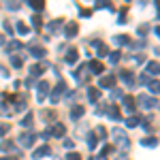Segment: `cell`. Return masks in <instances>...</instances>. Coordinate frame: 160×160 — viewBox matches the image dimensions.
<instances>
[{
  "mask_svg": "<svg viewBox=\"0 0 160 160\" xmlns=\"http://www.w3.org/2000/svg\"><path fill=\"white\" fill-rule=\"evenodd\" d=\"M113 139H115V145L122 149V152H128L130 141H128V137H126V132H124L122 128H113Z\"/></svg>",
  "mask_w": 160,
  "mask_h": 160,
  "instance_id": "cell-1",
  "label": "cell"
},
{
  "mask_svg": "<svg viewBox=\"0 0 160 160\" xmlns=\"http://www.w3.org/2000/svg\"><path fill=\"white\" fill-rule=\"evenodd\" d=\"M66 90V86H64V81H58V86L56 88H51V94H49V100L56 105L58 100H60V96H62V92Z\"/></svg>",
  "mask_w": 160,
  "mask_h": 160,
  "instance_id": "cell-2",
  "label": "cell"
},
{
  "mask_svg": "<svg viewBox=\"0 0 160 160\" xmlns=\"http://www.w3.org/2000/svg\"><path fill=\"white\" fill-rule=\"evenodd\" d=\"M137 102H139L141 107H145V109H152V107H156V105H158V100H156V98H149L148 94H141V96L137 98Z\"/></svg>",
  "mask_w": 160,
  "mask_h": 160,
  "instance_id": "cell-3",
  "label": "cell"
},
{
  "mask_svg": "<svg viewBox=\"0 0 160 160\" xmlns=\"http://www.w3.org/2000/svg\"><path fill=\"white\" fill-rule=\"evenodd\" d=\"M49 83H47V81H41V83H38V94H37V100L38 102H43V100H45V96H47V94H49Z\"/></svg>",
  "mask_w": 160,
  "mask_h": 160,
  "instance_id": "cell-4",
  "label": "cell"
},
{
  "mask_svg": "<svg viewBox=\"0 0 160 160\" xmlns=\"http://www.w3.org/2000/svg\"><path fill=\"white\" fill-rule=\"evenodd\" d=\"M34 139H37L34 132H24V135L19 137V145H22V148H30V145L34 143Z\"/></svg>",
  "mask_w": 160,
  "mask_h": 160,
  "instance_id": "cell-5",
  "label": "cell"
},
{
  "mask_svg": "<svg viewBox=\"0 0 160 160\" xmlns=\"http://www.w3.org/2000/svg\"><path fill=\"white\" fill-rule=\"evenodd\" d=\"M64 32H66V38L77 37V32H79V26H77V22H68V24H66V28H64Z\"/></svg>",
  "mask_w": 160,
  "mask_h": 160,
  "instance_id": "cell-6",
  "label": "cell"
},
{
  "mask_svg": "<svg viewBox=\"0 0 160 160\" xmlns=\"http://www.w3.org/2000/svg\"><path fill=\"white\" fill-rule=\"evenodd\" d=\"M64 132H66V126H64L62 122H58V124H56V126H53V128L49 130V135H51V137H56V139L64 137Z\"/></svg>",
  "mask_w": 160,
  "mask_h": 160,
  "instance_id": "cell-7",
  "label": "cell"
},
{
  "mask_svg": "<svg viewBox=\"0 0 160 160\" xmlns=\"http://www.w3.org/2000/svg\"><path fill=\"white\" fill-rule=\"evenodd\" d=\"M88 68H90V73H94V75H100L102 71H105V66H102L100 60H92L90 64H88Z\"/></svg>",
  "mask_w": 160,
  "mask_h": 160,
  "instance_id": "cell-8",
  "label": "cell"
},
{
  "mask_svg": "<svg viewBox=\"0 0 160 160\" xmlns=\"http://www.w3.org/2000/svg\"><path fill=\"white\" fill-rule=\"evenodd\" d=\"M113 86H115V75H105V77H100L98 88H113Z\"/></svg>",
  "mask_w": 160,
  "mask_h": 160,
  "instance_id": "cell-9",
  "label": "cell"
},
{
  "mask_svg": "<svg viewBox=\"0 0 160 160\" xmlns=\"http://www.w3.org/2000/svg\"><path fill=\"white\" fill-rule=\"evenodd\" d=\"M122 105H124V109L126 111H135V107H137V100H135V96H124L122 98Z\"/></svg>",
  "mask_w": 160,
  "mask_h": 160,
  "instance_id": "cell-10",
  "label": "cell"
},
{
  "mask_svg": "<svg viewBox=\"0 0 160 160\" xmlns=\"http://www.w3.org/2000/svg\"><path fill=\"white\" fill-rule=\"evenodd\" d=\"M51 154V149H49V145H43V148H38V149H34L32 152V158H45V156H49Z\"/></svg>",
  "mask_w": 160,
  "mask_h": 160,
  "instance_id": "cell-11",
  "label": "cell"
},
{
  "mask_svg": "<svg viewBox=\"0 0 160 160\" xmlns=\"http://www.w3.org/2000/svg\"><path fill=\"white\" fill-rule=\"evenodd\" d=\"M107 113H109V118H111V120H115V122H120V120H122V111L118 109L115 105H111Z\"/></svg>",
  "mask_w": 160,
  "mask_h": 160,
  "instance_id": "cell-12",
  "label": "cell"
},
{
  "mask_svg": "<svg viewBox=\"0 0 160 160\" xmlns=\"http://www.w3.org/2000/svg\"><path fill=\"white\" fill-rule=\"evenodd\" d=\"M92 45L96 47V51H98V56H100V58H105V56L109 53V49H107V45H105V43H100V41H94Z\"/></svg>",
  "mask_w": 160,
  "mask_h": 160,
  "instance_id": "cell-13",
  "label": "cell"
},
{
  "mask_svg": "<svg viewBox=\"0 0 160 160\" xmlns=\"http://www.w3.org/2000/svg\"><path fill=\"white\" fill-rule=\"evenodd\" d=\"M77 58H79V53H77V49H75V47H71V49L66 51V64H75V62H77Z\"/></svg>",
  "mask_w": 160,
  "mask_h": 160,
  "instance_id": "cell-14",
  "label": "cell"
},
{
  "mask_svg": "<svg viewBox=\"0 0 160 160\" xmlns=\"http://www.w3.org/2000/svg\"><path fill=\"white\" fill-rule=\"evenodd\" d=\"M120 79H122L126 86H135V77L128 73V71H122V73H120Z\"/></svg>",
  "mask_w": 160,
  "mask_h": 160,
  "instance_id": "cell-15",
  "label": "cell"
},
{
  "mask_svg": "<svg viewBox=\"0 0 160 160\" xmlns=\"http://www.w3.org/2000/svg\"><path fill=\"white\" fill-rule=\"evenodd\" d=\"M88 98L92 105H96L98 102V88H88Z\"/></svg>",
  "mask_w": 160,
  "mask_h": 160,
  "instance_id": "cell-16",
  "label": "cell"
},
{
  "mask_svg": "<svg viewBox=\"0 0 160 160\" xmlns=\"http://www.w3.org/2000/svg\"><path fill=\"white\" fill-rule=\"evenodd\" d=\"M145 73L148 75H154V77H156V75H158V62L154 60V62H148V66H145Z\"/></svg>",
  "mask_w": 160,
  "mask_h": 160,
  "instance_id": "cell-17",
  "label": "cell"
},
{
  "mask_svg": "<svg viewBox=\"0 0 160 160\" xmlns=\"http://www.w3.org/2000/svg\"><path fill=\"white\" fill-rule=\"evenodd\" d=\"M83 113H86L83 105H77V107H73V111H71V118H73V120H79V118H81Z\"/></svg>",
  "mask_w": 160,
  "mask_h": 160,
  "instance_id": "cell-18",
  "label": "cell"
},
{
  "mask_svg": "<svg viewBox=\"0 0 160 160\" xmlns=\"http://www.w3.org/2000/svg\"><path fill=\"white\" fill-rule=\"evenodd\" d=\"M86 139H88V148H90V149H94L96 145H98V137L94 135V132H88Z\"/></svg>",
  "mask_w": 160,
  "mask_h": 160,
  "instance_id": "cell-19",
  "label": "cell"
},
{
  "mask_svg": "<svg viewBox=\"0 0 160 160\" xmlns=\"http://www.w3.org/2000/svg\"><path fill=\"white\" fill-rule=\"evenodd\" d=\"M28 7L34 9V11H43V9H45V2H43V0H32V2H28Z\"/></svg>",
  "mask_w": 160,
  "mask_h": 160,
  "instance_id": "cell-20",
  "label": "cell"
},
{
  "mask_svg": "<svg viewBox=\"0 0 160 160\" xmlns=\"http://www.w3.org/2000/svg\"><path fill=\"white\" fill-rule=\"evenodd\" d=\"M139 122H141V120H139V115H130V118L126 120V126H128V128H137Z\"/></svg>",
  "mask_w": 160,
  "mask_h": 160,
  "instance_id": "cell-21",
  "label": "cell"
},
{
  "mask_svg": "<svg viewBox=\"0 0 160 160\" xmlns=\"http://www.w3.org/2000/svg\"><path fill=\"white\" fill-rule=\"evenodd\" d=\"M43 68H45L43 64H34V66L30 68V75H32V77H38V75H43Z\"/></svg>",
  "mask_w": 160,
  "mask_h": 160,
  "instance_id": "cell-22",
  "label": "cell"
},
{
  "mask_svg": "<svg viewBox=\"0 0 160 160\" xmlns=\"http://www.w3.org/2000/svg\"><path fill=\"white\" fill-rule=\"evenodd\" d=\"M113 41H115V45H128V43H130L126 34H118V37L113 38Z\"/></svg>",
  "mask_w": 160,
  "mask_h": 160,
  "instance_id": "cell-23",
  "label": "cell"
},
{
  "mask_svg": "<svg viewBox=\"0 0 160 160\" xmlns=\"http://www.w3.org/2000/svg\"><path fill=\"white\" fill-rule=\"evenodd\" d=\"M45 53H47L45 47H32V56L34 58H45Z\"/></svg>",
  "mask_w": 160,
  "mask_h": 160,
  "instance_id": "cell-24",
  "label": "cell"
},
{
  "mask_svg": "<svg viewBox=\"0 0 160 160\" xmlns=\"http://www.w3.org/2000/svg\"><path fill=\"white\" fill-rule=\"evenodd\" d=\"M0 149H2V152H11V149H15V143H13V141H2V143H0Z\"/></svg>",
  "mask_w": 160,
  "mask_h": 160,
  "instance_id": "cell-25",
  "label": "cell"
},
{
  "mask_svg": "<svg viewBox=\"0 0 160 160\" xmlns=\"http://www.w3.org/2000/svg\"><path fill=\"white\" fill-rule=\"evenodd\" d=\"M141 143H143V145H145V148H156V145H158V141H156V139H154V137H148V139H143V141H141Z\"/></svg>",
  "mask_w": 160,
  "mask_h": 160,
  "instance_id": "cell-26",
  "label": "cell"
},
{
  "mask_svg": "<svg viewBox=\"0 0 160 160\" xmlns=\"http://www.w3.org/2000/svg\"><path fill=\"white\" fill-rule=\"evenodd\" d=\"M32 122H34V115L32 113H26V118L22 120V126H32Z\"/></svg>",
  "mask_w": 160,
  "mask_h": 160,
  "instance_id": "cell-27",
  "label": "cell"
},
{
  "mask_svg": "<svg viewBox=\"0 0 160 160\" xmlns=\"http://www.w3.org/2000/svg\"><path fill=\"white\" fill-rule=\"evenodd\" d=\"M17 32H19V34H28V32H30V28H28L26 24H22V22H17Z\"/></svg>",
  "mask_w": 160,
  "mask_h": 160,
  "instance_id": "cell-28",
  "label": "cell"
},
{
  "mask_svg": "<svg viewBox=\"0 0 160 160\" xmlns=\"http://www.w3.org/2000/svg\"><path fill=\"white\" fill-rule=\"evenodd\" d=\"M148 88H149V92H152L154 96L158 94V81H152V83H148Z\"/></svg>",
  "mask_w": 160,
  "mask_h": 160,
  "instance_id": "cell-29",
  "label": "cell"
},
{
  "mask_svg": "<svg viewBox=\"0 0 160 160\" xmlns=\"http://www.w3.org/2000/svg\"><path fill=\"white\" fill-rule=\"evenodd\" d=\"M11 64L15 68H19V66H22V58H19V56H11Z\"/></svg>",
  "mask_w": 160,
  "mask_h": 160,
  "instance_id": "cell-30",
  "label": "cell"
},
{
  "mask_svg": "<svg viewBox=\"0 0 160 160\" xmlns=\"http://www.w3.org/2000/svg\"><path fill=\"white\" fill-rule=\"evenodd\" d=\"M94 135H96V137H100V139H105V137H107V130H105L102 126H98V128L94 130Z\"/></svg>",
  "mask_w": 160,
  "mask_h": 160,
  "instance_id": "cell-31",
  "label": "cell"
},
{
  "mask_svg": "<svg viewBox=\"0 0 160 160\" xmlns=\"http://www.w3.org/2000/svg\"><path fill=\"white\" fill-rule=\"evenodd\" d=\"M109 60L113 62V64H118V60H120V51H111V53H109Z\"/></svg>",
  "mask_w": 160,
  "mask_h": 160,
  "instance_id": "cell-32",
  "label": "cell"
},
{
  "mask_svg": "<svg viewBox=\"0 0 160 160\" xmlns=\"http://www.w3.org/2000/svg\"><path fill=\"white\" fill-rule=\"evenodd\" d=\"M32 24H34V28H37V30H41L43 22H41V17H38V15H34V17H32Z\"/></svg>",
  "mask_w": 160,
  "mask_h": 160,
  "instance_id": "cell-33",
  "label": "cell"
},
{
  "mask_svg": "<svg viewBox=\"0 0 160 160\" xmlns=\"http://www.w3.org/2000/svg\"><path fill=\"white\" fill-rule=\"evenodd\" d=\"M9 130H11V126H9V124H0V137H2V135H7Z\"/></svg>",
  "mask_w": 160,
  "mask_h": 160,
  "instance_id": "cell-34",
  "label": "cell"
},
{
  "mask_svg": "<svg viewBox=\"0 0 160 160\" xmlns=\"http://www.w3.org/2000/svg\"><path fill=\"white\" fill-rule=\"evenodd\" d=\"M66 160H81V156L77 152H71V154H66Z\"/></svg>",
  "mask_w": 160,
  "mask_h": 160,
  "instance_id": "cell-35",
  "label": "cell"
},
{
  "mask_svg": "<svg viewBox=\"0 0 160 160\" xmlns=\"http://www.w3.org/2000/svg\"><path fill=\"white\" fill-rule=\"evenodd\" d=\"M111 152H113V148H111V145H105L102 152H100V156H107V154H111Z\"/></svg>",
  "mask_w": 160,
  "mask_h": 160,
  "instance_id": "cell-36",
  "label": "cell"
},
{
  "mask_svg": "<svg viewBox=\"0 0 160 160\" xmlns=\"http://www.w3.org/2000/svg\"><path fill=\"white\" fill-rule=\"evenodd\" d=\"M118 22H120V24H126V9L120 11V19H118Z\"/></svg>",
  "mask_w": 160,
  "mask_h": 160,
  "instance_id": "cell-37",
  "label": "cell"
},
{
  "mask_svg": "<svg viewBox=\"0 0 160 160\" xmlns=\"http://www.w3.org/2000/svg\"><path fill=\"white\" fill-rule=\"evenodd\" d=\"M22 47V43L19 41H13V43H9V49H19Z\"/></svg>",
  "mask_w": 160,
  "mask_h": 160,
  "instance_id": "cell-38",
  "label": "cell"
},
{
  "mask_svg": "<svg viewBox=\"0 0 160 160\" xmlns=\"http://www.w3.org/2000/svg\"><path fill=\"white\" fill-rule=\"evenodd\" d=\"M2 28H4V30H7L9 34H13V26L9 24V22H4V24H2Z\"/></svg>",
  "mask_w": 160,
  "mask_h": 160,
  "instance_id": "cell-39",
  "label": "cell"
},
{
  "mask_svg": "<svg viewBox=\"0 0 160 160\" xmlns=\"http://www.w3.org/2000/svg\"><path fill=\"white\" fill-rule=\"evenodd\" d=\"M41 118H43V120H49V118H53V113H51V111H43Z\"/></svg>",
  "mask_w": 160,
  "mask_h": 160,
  "instance_id": "cell-40",
  "label": "cell"
},
{
  "mask_svg": "<svg viewBox=\"0 0 160 160\" xmlns=\"http://www.w3.org/2000/svg\"><path fill=\"white\" fill-rule=\"evenodd\" d=\"M7 9H11V11H17V9H19V4H17V2H15V4H13V2H9V4H7Z\"/></svg>",
  "mask_w": 160,
  "mask_h": 160,
  "instance_id": "cell-41",
  "label": "cell"
},
{
  "mask_svg": "<svg viewBox=\"0 0 160 160\" xmlns=\"http://www.w3.org/2000/svg\"><path fill=\"white\" fill-rule=\"evenodd\" d=\"M64 148L73 149V148H75V143H73V141H71V139H66V141H64Z\"/></svg>",
  "mask_w": 160,
  "mask_h": 160,
  "instance_id": "cell-42",
  "label": "cell"
},
{
  "mask_svg": "<svg viewBox=\"0 0 160 160\" xmlns=\"http://www.w3.org/2000/svg\"><path fill=\"white\" fill-rule=\"evenodd\" d=\"M79 11H81V15H83V17H90V15H92V11H90V9H79Z\"/></svg>",
  "mask_w": 160,
  "mask_h": 160,
  "instance_id": "cell-43",
  "label": "cell"
},
{
  "mask_svg": "<svg viewBox=\"0 0 160 160\" xmlns=\"http://www.w3.org/2000/svg\"><path fill=\"white\" fill-rule=\"evenodd\" d=\"M56 28H60V22H53V24L49 26V30H51V32H53V30H56Z\"/></svg>",
  "mask_w": 160,
  "mask_h": 160,
  "instance_id": "cell-44",
  "label": "cell"
},
{
  "mask_svg": "<svg viewBox=\"0 0 160 160\" xmlns=\"http://www.w3.org/2000/svg\"><path fill=\"white\" fill-rule=\"evenodd\" d=\"M0 160H17L15 156H7V158H0Z\"/></svg>",
  "mask_w": 160,
  "mask_h": 160,
  "instance_id": "cell-45",
  "label": "cell"
},
{
  "mask_svg": "<svg viewBox=\"0 0 160 160\" xmlns=\"http://www.w3.org/2000/svg\"><path fill=\"white\" fill-rule=\"evenodd\" d=\"M2 43H4V38H2V34H0V45H2Z\"/></svg>",
  "mask_w": 160,
  "mask_h": 160,
  "instance_id": "cell-46",
  "label": "cell"
},
{
  "mask_svg": "<svg viewBox=\"0 0 160 160\" xmlns=\"http://www.w3.org/2000/svg\"><path fill=\"white\" fill-rule=\"evenodd\" d=\"M90 160H100V158H94V156H92V158H90Z\"/></svg>",
  "mask_w": 160,
  "mask_h": 160,
  "instance_id": "cell-47",
  "label": "cell"
}]
</instances>
